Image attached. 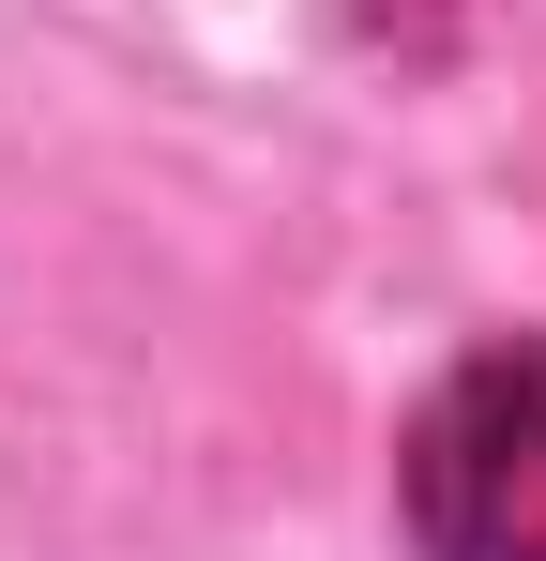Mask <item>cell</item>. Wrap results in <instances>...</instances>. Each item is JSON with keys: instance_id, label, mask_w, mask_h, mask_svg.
<instances>
[{"instance_id": "obj_1", "label": "cell", "mask_w": 546, "mask_h": 561, "mask_svg": "<svg viewBox=\"0 0 546 561\" xmlns=\"http://www.w3.org/2000/svg\"><path fill=\"white\" fill-rule=\"evenodd\" d=\"M410 547L425 561H546V350H470L410 425Z\"/></svg>"}]
</instances>
